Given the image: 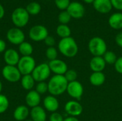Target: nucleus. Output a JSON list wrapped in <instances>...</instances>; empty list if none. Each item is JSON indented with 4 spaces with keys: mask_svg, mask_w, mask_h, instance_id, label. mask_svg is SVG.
<instances>
[{
    "mask_svg": "<svg viewBox=\"0 0 122 121\" xmlns=\"http://www.w3.org/2000/svg\"><path fill=\"white\" fill-rule=\"evenodd\" d=\"M69 82L62 75H54L48 82V92L54 96L62 95L66 91Z\"/></svg>",
    "mask_w": 122,
    "mask_h": 121,
    "instance_id": "f257e3e1",
    "label": "nucleus"
},
{
    "mask_svg": "<svg viewBox=\"0 0 122 121\" xmlns=\"http://www.w3.org/2000/svg\"><path fill=\"white\" fill-rule=\"evenodd\" d=\"M58 49L59 52L67 58L74 57L78 51L79 46L75 39L71 36L61 39L58 44Z\"/></svg>",
    "mask_w": 122,
    "mask_h": 121,
    "instance_id": "f03ea898",
    "label": "nucleus"
},
{
    "mask_svg": "<svg viewBox=\"0 0 122 121\" xmlns=\"http://www.w3.org/2000/svg\"><path fill=\"white\" fill-rule=\"evenodd\" d=\"M88 48L93 56H103L107 51V46L105 41L99 36L90 39L88 44Z\"/></svg>",
    "mask_w": 122,
    "mask_h": 121,
    "instance_id": "7ed1b4c3",
    "label": "nucleus"
},
{
    "mask_svg": "<svg viewBox=\"0 0 122 121\" xmlns=\"http://www.w3.org/2000/svg\"><path fill=\"white\" fill-rule=\"evenodd\" d=\"M11 20L13 24L17 28L25 26L29 20V14L26 9L18 7L14 10L11 14Z\"/></svg>",
    "mask_w": 122,
    "mask_h": 121,
    "instance_id": "20e7f679",
    "label": "nucleus"
},
{
    "mask_svg": "<svg viewBox=\"0 0 122 121\" xmlns=\"http://www.w3.org/2000/svg\"><path fill=\"white\" fill-rule=\"evenodd\" d=\"M36 61L31 56H22L17 64V68L22 76L31 74L36 67Z\"/></svg>",
    "mask_w": 122,
    "mask_h": 121,
    "instance_id": "39448f33",
    "label": "nucleus"
},
{
    "mask_svg": "<svg viewBox=\"0 0 122 121\" xmlns=\"http://www.w3.org/2000/svg\"><path fill=\"white\" fill-rule=\"evenodd\" d=\"M1 74L3 78L10 83H16L21 78V74L17 66L6 65L1 70Z\"/></svg>",
    "mask_w": 122,
    "mask_h": 121,
    "instance_id": "423d86ee",
    "label": "nucleus"
},
{
    "mask_svg": "<svg viewBox=\"0 0 122 121\" xmlns=\"http://www.w3.org/2000/svg\"><path fill=\"white\" fill-rule=\"evenodd\" d=\"M51 70L49 68V64L42 63L38 66H36L33 72L31 73V76H33L34 81L36 82H42L45 81L51 75Z\"/></svg>",
    "mask_w": 122,
    "mask_h": 121,
    "instance_id": "0eeeda50",
    "label": "nucleus"
},
{
    "mask_svg": "<svg viewBox=\"0 0 122 121\" xmlns=\"http://www.w3.org/2000/svg\"><path fill=\"white\" fill-rule=\"evenodd\" d=\"M29 36L32 41L38 42L44 41V39L49 36V32L44 26L35 25L30 29Z\"/></svg>",
    "mask_w": 122,
    "mask_h": 121,
    "instance_id": "6e6552de",
    "label": "nucleus"
},
{
    "mask_svg": "<svg viewBox=\"0 0 122 121\" xmlns=\"http://www.w3.org/2000/svg\"><path fill=\"white\" fill-rule=\"evenodd\" d=\"M6 39L11 44L19 46L24 41L25 35L19 28L14 27L9 29L6 33Z\"/></svg>",
    "mask_w": 122,
    "mask_h": 121,
    "instance_id": "1a4fd4ad",
    "label": "nucleus"
},
{
    "mask_svg": "<svg viewBox=\"0 0 122 121\" xmlns=\"http://www.w3.org/2000/svg\"><path fill=\"white\" fill-rule=\"evenodd\" d=\"M66 92L69 96L75 100H79L84 93V87L78 81L70 82L68 83Z\"/></svg>",
    "mask_w": 122,
    "mask_h": 121,
    "instance_id": "9d476101",
    "label": "nucleus"
},
{
    "mask_svg": "<svg viewBox=\"0 0 122 121\" xmlns=\"http://www.w3.org/2000/svg\"><path fill=\"white\" fill-rule=\"evenodd\" d=\"M65 112L69 115V116L77 117L79 116L83 112L82 105L76 100H71L68 101L64 106Z\"/></svg>",
    "mask_w": 122,
    "mask_h": 121,
    "instance_id": "9b49d317",
    "label": "nucleus"
},
{
    "mask_svg": "<svg viewBox=\"0 0 122 121\" xmlns=\"http://www.w3.org/2000/svg\"><path fill=\"white\" fill-rule=\"evenodd\" d=\"M48 64L51 71L53 72L55 75L64 76L69 69L67 64L64 61L58 58L53 61H50Z\"/></svg>",
    "mask_w": 122,
    "mask_h": 121,
    "instance_id": "f8f14e48",
    "label": "nucleus"
},
{
    "mask_svg": "<svg viewBox=\"0 0 122 121\" xmlns=\"http://www.w3.org/2000/svg\"><path fill=\"white\" fill-rule=\"evenodd\" d=\"M66 11L70 14L71 18H74V19L82 18L85 13V9L84 6L80 2H77V1L71 2Z\"/></svg>",
    "mask_w": 122,
    "mask_h": 121,
    "instance_id": "ddd939ff",
    "label": "nucleus"
},
{
    "mask_svg": "<svg viewBox=\"0 0 122 121\" xmlns=\"http://www.w3.org/2000/svg\"><path fill=\"white\" fill-rule=\"evenodd\" d=\"M20 59L19 53L13 48H9L5 51L4 53V60L6 65L16 66Z\"/></svg>",
    "mask_w": 122,
    "mask_h": 121,
    "instance_id": "4468645a",
    "label": "nucleus"
},
{
    "mask_svg": "<svg viewBox=\"0 0 122 121\" xmlns=\"http://www.w3.org/2000/svg\"><path fill=\"white\" fill-rule=\"evenodd\" d=\"M43 106L46 111L51 113H54L56 112L59 108V102L56 96L49 95L44 98L43 101Z\"/></svg>",
    "mask_w": 122,
    "mask_h": 121,
    "instance_id": "2eb2a0df",
    "label": "nucleus"
},
{
    "mask_svg": "<svg viewBox=\"0 0 122 121\" xmlns=\"http://www.w3.org/2000/svg\"><path fill=\"white\" fill-rule=\"evenodd\" d=\"M25 102L26 106L31 108L39 106L41 102V95L38 93L35 90L29 91L26 95Z\"/></svg>",
    "mask_w": 122,
    "mask_h": 121,
    "instance_id": "dca6fc26",
    "label": "nucleus"
},
{
    "mask_svg": "<svg viewBox=\"0 0 122 121\" xmlns=\"http://www.w3.org/2000/svg\"><path fill=\"white\" fill-rule=\"evenodd\" d=\"M106 62L102 56H93L89 63V66L93 72H103L106 68Z\"/></svg>",
    "mask_w": 122,
    "mask_h": 121,
    "instance_id": "f3484780",
    "label": "nucleus"
},
{
    "mask_svg": "<svg viewBox=\"0 0 122 121\" xmlns=\"http://www.w3.org/2000/svg\"><path fill=\"white\" fill-rule=\"evenodd\" d=\"M29 115H30V111L28 106L24 105H21L17 106L13 113L14 118L17 121H26Z\"/></svg>",
    "mask_w": 122,
    "mask_h": 121,
    "instance_id": "a211bd4d",
    "label": "nucleus"
},
{
    "mask_svg": "<svg viewBox=\"0 0 122 121\" xmlns=\"http://www.w3.org/2000/svg\"><path fill=\"white\" fill-rule=\"evenodd\" d=\"M93 6L96 11L101 14H107L112 9L111 0H95Z\"/></svg>",
    "mask_w": 122,
    "mask_h": 121,
    "instance_id": "6ab92c4d",
    "label": "nucleus"
},
{
    "mask_svg": "<svg viewBox=\"0 0 122 121\" xmlns=\"http://www.w3.org/2000/svg\"><path fill=\"white\" fill-rule=\"evenodd\" d=\"M29 116L33 121H46V110L40 106L32 108Z\"/></svg>",
    "mask_w": 122,
    "mask_h": 121,
    "instance_id": "aec40b11",
    "label": "nucleus"
},
{
    "mask_svg": "<svg viewBox=\"0 0 122 121\" xmlns=\"http://www.w3.org/2000/svg\"><path fill=\"white\" fill-rule=\"evenodd\" d=\"M109 26L116 30L122 29V13L117 12L111 15L109 19Z\"/></svg>",
    "mask_w": 122,
    "mask_h": 121,
    "instance_id": "412c9836",
    "label": "nucleus"
},
{
    "mask_svg": "<svg viewBox=\"0 0 122 121\" xmlns=\"http://www.w3.org/2000/svg\"><path fill=\"white\" fill-rule=\"evenodd\" d=\"M106 76L103 72H93L90 77L89 81L94 86H100L104 83Z\"/></svg>",
    "mask_w": 122,
    "mask_h": 121,
    "instance_id": "4be33fe9",
    "label": "nucleus"
},
{
    "mask_svg": "<svg viewBox=\"0 0 122 121\" xmlns=\"http://www.w3.org/2000/svg\"><path fill=\"white\" fill-rule=\"evenodd\" d=\"M21 84L22 88L26 90V91H31L34 86L35 84V81L33 78V76H31V74H29V75H24L21 76Z\"/></svg>",
    "mask_w": 122,
    "mask_h": 121,
    "instance_id": "5701e85b",
    "label": "nucleus"
},
{
    "mask_svg": "<svg viewBox=\"0 0 122 121\" xmlns=\"http://www.w3.org/2000/svg\"><path fill=\"white\" fill-rule=\"evenodd\" d=\"M34 48L32 45L26 41H24L19 46V51L22 55V56H31Z\"/></svg>",
    "mask_w": 122,
    "mask_h": 121,
    "instance_id": "b1692460",
    "label": "nucleus"
},
{
    "mask_svg": "<svg viewBox=\"0 0 122 121\" xmlns=\"http://www.w3.org/2000/svg\"><path fill=\"white\" fill-rule=\"evenodd\" d=\"M56 34L61 39L71 36V29L66 24H60L56 28Z\"/></svg>",
    "mask_w": 122,
    "mask_h": 121,
    "instance_id": "393cba45",
    "label": "nucleus"
},
{
    "mask_svg": "<svg viewBox=\"0 0 122 121\" xmlns=\"http://www.w3.org/2000/svg\"><path fill=\"white\" fill-rule=\"evenodd\" d=\"M26 10L29 13V14L31 15H37L41 11V6L39 3L33 1L29 3L26 7Z\"/></svg>",
    "mask_w": 122,
    "mask_h": 121,
    "instance_id": "a878e982",
    "label": "nucleus"
},
{
    "mask_svg": "<svg viewBox=\"0 0 122 121\" xmlns=\"http://www.w3.org/2000/svg\"><path fill=\"white\" fill-rule=\"evenodd\" d=\"M106 62L107 64H109V65H114V63H116L118 57L117 56V54L112 51H107L104 56H102Z\"/></svg>",
    "mask_w": 122,
    "mask_h": 121,
    "instance_id": "bb28decb",
    "label": "nucleus"
},
{
    "mask_svg": "<svg viewBox=\"0 0 122 121\" xmlns=\"http://www.w3.org/2000/svg\"><path fill=\"white\" fill-rule=\"evenodd\" d=\"M9 102L7 97L3 94H0V114L6 112L9 108Z\"/></svg>",
    "mask_w": 122,
    "mask_h": 121,
    "instance_id": "cd10ccee",
    "label": "nucleus"
},
{
    "mask_svg": "<svg viewBox=\"0 0 122 121\" xmlns=\"http://www.w3.org/2000/svg\"><path fill=\"white\" fill-rule=\"evenodd\" d=\"M71 16H70V14L68 13L66 10L62 11L59 14V16H58L59 21L61 23V24H67L71 21Z\"/></svg>",
    "mask_w": 122,
    "mask_h": 121,
    "instance_id": "c85d7f7f",
    "label": "nucleus"
},
{
    "mask_svg": "<svg viewBox=\"0 0 122 121\" xmlns=\"http://www.w3.org/2000/svg\"><path fill=\"white\" fill-rule=\"evenodd\" d=\"M46 56L50 61H53L57 58L58 56V51L56 48L53 47H48L46 50Z\"/></svg>",
    "mask_w": 122,
    "mask_h": 121,
    "instance_id": "c756f323",
    "label": "nucleus"
},
{
    "mask_svg": "<svg viewBox=\"0 0 122 121\" xmlns=\"http://www.w3.org/2000/svg\"><path fill=\"white\" fill-rule=\"evenodd\" d=\"M64 76L69 83L76 81L78 77L77 72L74 69H68Z\"/></svg>",
    "mask_w": 122,
    "mask_h": 121,
    "instance_id": "7c9ffc66",
    "label": "nucleus"
},
{
    "mask_svg": "<svg viewBox=\"0 0 122 121\" xmlns=\"http://www.w3.org/2000/svg\"><path fill=\"white\" fill-rule=\"evenodd\" d=\"M35 91L40 95L46 93V92H48V83L45 81L39 82L36 86Z\"/></svg>",
    "mask_w": 122,
    "mask_h": 121,
    "instance_id": "2f4dec72",
    "label": "nucleus"
},
{
    "mask_svg": "<svg viewBox=\"0 0 122 121\" xmlns=\"http://www.w3.org/2000/svg\"><path fill=\"white\" fill-rule=\"evenodd\" d=\"M54 1L56 7L61 11L66 10L71 3L70 0H54Z\"/></svg>",
    "mask_w": 122,
    "mask_h": 121,
    "instance_id": "473e14b6",
    "label": "nucleus"
},
{
    "mask_svg": "<svg viewBox=\"0 0 122 121\" xmlns=\"http://www.w3.org/2000/svg\"><path fill=\"white\" fill-rule=\"evenodd\" d=\"M64 119V118H63L61 114L57 112L52 113L49 117V121H63Z\"/></svg>",
    "mask_w": 122,
    "mask_h": 121,
    "instance_id": "72a5a7b5",
    "label": "nucleus"
},
{
    "mask_svg": "<svg viewBox=\"0 0 122 121\" xmlns=\"http://www.w3.org/2000/svg\"><path fill=\"white\" fill-rule=\"evenodd\" d=\"M114 66V68H115L116 71L120 74H122V56L119 57L117 58V60Z\"/></svg>",
    "mask_w": 122,
    "mask_h": 121,
    "instance_id": "f704fd0d",
    "label": "nucleus"
},
{
    "mask_svg": "<svg viewBox=\"0 0 122 121\" xmlns=\"http://www.w3.org/2000/svg\"><path fill=\"white\" fill-rule=\"evenodd\" d=\"M44 43L48 47H53L55 45V39L53 36H48L45 39H44Z\"/></svg>",
    "mask_w": 122,
    "mask_h": 121,
    "instance_id": "c9c22d12",
    "label": "nucleus"
},
{
    "mask_svg": "<svg viewBox=\"0 0 122 121\" xmlns=\"http://www.w3.org/2000/svg\"><path fill=\"white\" fill-rule=\"evenodd\" d=\"M112 6L118 10H122V0H111Z\"/></svg>",
    "mask_w": 122,
    "mask_h": 121,
    "instance_id": "e433bc0d",
    "label": "nucleus"
},
{
    "mask_svg": "<svg viewBox=\"0 0 122 121\" xmlns=\"http://www.w3.org/2000/svg\"><path fill=\"white\" fill-rule=\"evenodd\" d=\"M115 41H116L117 44L119 46H120L121 48H122V32L119 33L117 35V36L115 38Z\"/></svg>",
    "mask_w": 122,
    "mask_h": 121,
    "instance_id": "4c0bfd02",
    "label": "nucleus"
},
{
    "mask_svg": "<svg viewBox=\"0 0 122 121\" xmlns=\"http://www.w3.org/2000/svg\"><path fill=\"white\" fill-rule=\"evenodd\" d=\"M6 47V45L5 41L3 39H0V53H1L3 52H5Z\"/></svg>",
    "mask_w": 122,
    "mask_h": 121,
    "instance_id": "58836bf2",
    "label": "nucleus"
},
{
    "mask_svg": "<svg viewBox=\"0 0 122 121\" xmlns=\"http://www.w3.org/2000/svg\"><path fill=\"white\" fill-rule=\"evenodd\" d=\"M63 121H79V119L76 117H72V116H69L66 118L64 119Z\"/></svg>",
    "mask_w": 122,
    "mask_h": 121,
    "instance_id": "ea45409f",
    "label": "nucleus"
},
{
    "mask_svg": "<svg viewBox=\"0 0 122 121\" xmlns=\"http://www.w3.org/2000/svg\"><path fill=\"white\" fill-rule=\"evenodd\" d=\"M4 13H5V11H4V9L3 7V6L0 4V19H2L4 16Z\"/></svg>",
    "mask_w": 122,
    "mask_h": 121,
    "instance_id": "a19ab883",
    "label": "nucleus"
},
{
    "mask_svg": "<svg viewBox=\"0 0 122 121\" xmlns=\"http://www.w3.org/2000/svg\"><path fill=\"white\" fill-rule=\"evenodd\" d=\"M95 0H84V2L87 3V4H92V3H94Z\"/></svg>",
    "mask_w": 122,
    "mask_h": 121,
    "instance_id": "79ce46f5",
    "label": "nucleus"
},
{
    "mask_svg": "<svg viewBox=\"0 0 122 121\" xmlns=\"http://www.w3.org/2000/svg\"><path fill=\"white\" fill-rule=\"evenodd\" d=\"M2 88H3V86H2V83L0 81V94H1V92L2 91Z\"/></svg>",
    "mask_w": 122,
    "mask_h": 121,
    "instance_id": "37998d69",
    "label": "nucleus"
},
{
    "mask_svg": "<svg viewBox=\"0 0 122 121\" xmlns=\"http://www.w3.org/2000/svg\"><path fill=\"white\" fill-rule=\"evenodd\" d=\"M121 90H122V85H121Z\"/></svg>",
    "mask_w": 122,
    "mask_h": 121,
    "instance_id": "c03bdc74",
    "label": "nucleus"
},
{
    "mask_svg": "<svg viewBox=\"0 0 122 121\" xmlns=\"http://www.w3.org/2000/svg\"><path fill=\"white\" fill-rule=\"evenodd\" d=\"M31 121V120H26V121Z\"/></svg>",
    "mask_w": 122,
    "mask_h": 121,
    "instance_id": "a18cd8bd",
    "label": "nucleus"
}]
</instances>
